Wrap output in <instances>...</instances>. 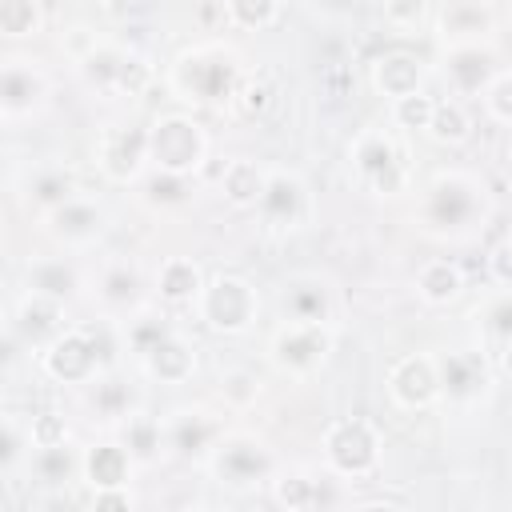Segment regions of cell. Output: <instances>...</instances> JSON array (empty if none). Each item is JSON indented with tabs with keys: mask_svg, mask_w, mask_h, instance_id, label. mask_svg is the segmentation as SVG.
<instances>
[{
	"mask_svg": "<svg viewBox=\"0 0 512 512\" xmlns=\"http://www.w3.org/2000/svg\"><path fill=\"white\" fill-rule=\"evenodd\" d=\"M488 208L492 204H488V188L480 176L464 168H444L424 184L420 204H416V224L428 236L464 240L488 220Z\"/></svg>",
	"mask_w": 512,
	"mask_h": 512,
	"instance_id": "1",
	"label": "cell"
},
{
	"mask_svg": "<svg viewBox=\"0 0 512 512\" xmlns=\"http://www.w3.org/2000/svg\"><path fill=\"white\" fill-rule=\"evenodd\" d=\"M244 64L232 48L224 44H196L184 48L168 64V88L176 100L192 108H232L236 92L244 84Z\"/></svg>",
	"mask_w": 512,
	"mask_h": 512,
	"instance_id": "2",
	"label": "cell"
},
{
	"mask_svg": "<svg viewBox=\"0 0 512 512\" xmlns=\"http://www.w3.org/2000/svg\"><path fill=\"white\" fill-rule=\"evenodd\" d=\"M108 368H112V360H108V328H92V324H68L40 352V372L52 384H64V388H88Z\"/></svg>",
	"mask_w": 512,
	"mask_h": 512,
	"instance_id": "3",
	"label": "cell"
},
{
	"mask_svg": "<svg viewBox=\"0 0 512 512\" xmlns=\"http://www.w3.org/2000/svg\"><path fill=\"white\" fill-rule=\"evenodd\" d=\"M76 72L80 80L92 88V92H104V96H144L148 84L156 80V68L144 52L136 48H124L116 40H96L80 60H76Z\"/></svg>",
	"mask_w": 512,
	"mask_h": 512,
	"instance_id": "4",
	"label": "cell"
},
{
	"mask_svg": "<svg viewBox=\"0 0 512 512\" xmlns=\"http://www.w3.org/2000/svg\"><path fill=\"white\" fill-rule=\"evenodd\" d=\"M384 436L364 416H336L320 436V460L340 480H368L380 468Z\"/></svg>",
	"mask_w": 512,
	"mask_h": 512,
	"instance_id": "5",
	"label": "cell"
},
{
	"mask_svg": "<svg viewBox=\"0 0 512 512\" xmlns=\"http://www.w3.org/2000/svg\"><path fill=\"white\" fill-rule=\"evenodd\" d=\"M192 308L208 332L244 336L260 320V288L240 272H216V276H208V284Z\"/></svg>",
	"mask_w": 512,
	"mask_h": 512,
	"instance_id": "6",
	"label": "cell"
},
{
	"mask_svg": "<svg viewBox=\"0 0 512 512\" xmlns=\"http://www.w3.org/2000/svg\"><path fill=\"white\" fill-rule=\"evenodd\" d=\"M204 468L212 472L216 484H224L232 492H252L260 484H272V476L280 472L276 452L256 432H224Z\"/></svg>",
	"mask_w": 512,
	"mask_h": 512,
	"instance_id": "7",
	"label": "cell"
},
{
	"mask_svg": "<svg viewBox=\"0 0 512 512\" xmlns=\"http://www.w3.org/2000/svg\"><path fill=\"white\" fill-rule=\"evenodd\" d=\"M348 164L360 188H368L372 196H400L408 188L404 152L384 128H360L348 144Z\"/></svg>",
	"mask_w": 512,
	"mask_h": 512,
	"instance_id": "8",
	"label": "cell"
},
{
	"mask_svg": "<svg viewBox=\"0 0 512 512\" xmlns=\"http://www.w3.org/2000/svg\"><path fill=\"white\" fill-rule=\"evenodd\" d=\"M96 168L104 172L108 184H120V188L140 184L144 172L152 168V124H144V120H120V124L100 128Z\"/></svg>",
	"mask_w": 512,
	"mask_h": 512,
	"instance_id": "9",
	"label": "cell"
},
{
	"mask_svg": "<svg viewBox=\"0 0 512 512\" xmlns=\"http://www.w3.org/2000/svg\"><path fill=\"white\" fill-rule=\"evenodd\" d=\"M152 124V168L196 176L208 164V132L192 112H164Z\"/></svg>",
	"mask_w": 512,
	"mask_h": 512,
	"instance_id": "10",
	"label": "cell"
},
{
	"mask_svg": "<svg viewBox=\"0 0 512 512\" xmlns=\"http://www.w3.org/2000/svg\"><path fill=\"white\" fill-rule=\"evenodd\" d=\"M336 348V328L332 324H296L284 320L272 340H268V360L284 376H312L328 364Z\"/></svg>",
	"mask_w": 512,
	"mask_h": 512,
	"instance_id": "11",
	"label": "cell"
},
{
	"mask_svg": "<svg viewBox=\"0 0 512 512\" xmlns=\"http://www.w3.org/2000/svg\"><path fill=\"white\" fill-rule=\"evenodd\" d=\"M252 212L268 232H296L312 212V192L296 168H268V184Z\"/></svg>",
	"mask_w": 512,
	"mask_h": 512,
	"instance_id": "12",
	"label": "cell"
},
{
	"mask_svg": "<svg viewBox=\"0 0 512 512\" xmlns=\"http://www.w3.org/2000/svg\"><path fill=\"white\" fill-rule=\"evenodd\" d=\"M52 80L44 72L40 60L32 56H8L0 68V116L4 124H20L28 116H36L48 104Z\"/></svg>",
	"mask_w": 512,
	"mask_h": 512,
	"instance_id": "13",
	"label": "cell"
},
{
	"mask_svg": "<svg viewBox=\"0 0 512 512\" xmlns=\"http://www.w3.org/2000/svg\"><path fill=\"white\" fill-rule=\"evenodd\" d=\"M224 416L204 408V404H180L164 416V440H168V452L180 456V460H196V464H208L212 448L220 444L224 436Z\"/></svg>",
	"mask_w": 512,
	"mask_h": 512,
	"instance_id": "14",
	"label": "cell"
},
{
	"mask_svg": "<svg viewBox=\"0 0 512 512\" xmlns=\"http://www.w3.org/2000/svg\"><path fill=\"white\" fill-rule=\"evenodd\" d=\"M440 368V400L452 408H476L492 392V364L480 348H452L436 356Z\"/></svg>",
	"mask_w": 512,
	"mask_h": 512,
	"instance_id": "15",
	"label": "cell"
},
{
	"mask_svg": "<svg viewBox=\"0 0 512 512\" xmlns=\"http://www.w3.org/2000/svg\"><path fill=\"white\" fill-rule=\"evenodd\" d=\"M68 328V312H64V300H52L44 292H20L16 304H12V316H8V336L20 340L28 352H44L60 332Z\"/></svg>",
	"mask_w": 512,
	"mask_h": 512,
	"instance_id": "16",
	"label": "cell"
},
{
	"mask_svg": "<svg viewBox=\"0 0 512 512\" xmlns=\"http://www.w3.org/2000/svg\"><path fill=\"white\" fill-rule=\"evenodd\" d=\"M388 400L404 412H424L440 400V368L432 352H408L400 356L384 376Z\"/></svg>",
	"mask_w": 512,
	"mask_h": 512,
	"instance_id": "17",
	"label": "cell"
},
{
	"mask_svg": "<svg viewBox=\"0 0 512 512\" xmlns=\"http://www.w3.org/2000/svg\"><path fill=\"white\" fill-rule=\"evenodd\" d=\"M108 228V212L92 200V196H72L56 208L44 212V232L64 248V252H84L92 248Z\"/></svg>",
	"mask_w": 512,
	"mask_h": 512,
	"instance_id": "18",
	"label": "cell"
},
{
	"mask_svg": "<svg viewBox=\"0 0 512 512\" xmlns=\"http://www.w3.org/2000/svg\"><path fill=\"white\" fill-rule=\"evenodd\" d=\"M496 52L488 40H468V44H444V80L456 96H476L492 84L496 76Z\"/></svg>",
	"mask_w": 512,
	"mask_h": 512,
	"instance_id": "19",
	"label": "cell"
},
{
	"mask_svg": "<svg viewBox=\"0 0 512 512\" xmlns=\"http://www.w3.org/2000/svg\"><path fill=\"white\" fill-rule=\"evenodd\" d=\"M368 84H372L376 96H384L392 104V100L412 96L428 84V64H424V56H416L408 48H392V52H380L368 64Z\"/></svg>",
	"mask_w": 512,
	"mask_h": 512,
	"instance_id": "20",
	"label": "cell"
},
{
	"mask_svg": "<svg viewBox=\"0 0 512 512\" xmlns=\"http://www.w3.org/2000/svg\"><path fill=\"white\" fill-rule=\"evenodd\" d=\"M136 456L128 452V444L120 436H104V440H92L80 456V480L84 488H120V484H132L136 480Z\"/></svg>",
	"mask_w": 512,
	"mask_h": 512,
	"instance_id": "21",
	"label": "cell"
},
{
	"mask_svg": "<svg viewBox=\"0 0 512 512\" xmlns=\"http://www.w3.org/2000/svg\"><path fill=\"white\" fill-rule=\"evenodd\" d=\"M196 364H200L196 344H192L180 328H172V332L140 360V372H144L152 384H188V380L196 376Z\"/></svg>",
	"mask_w": 512,
	"mask_h": 512,
	"instance_id": "22",
	"label": "cell"
},
{
	"mask_svg": "<svg viewBox=\"0 0 512 512\" xmlns=\"http://www.w3.org/2000/svg\"><path fill=\"white\" fill-rule=\"evenodd\" d=\"M144 288V272L132 260H108L96 276V300L112 316H132L136 308H144Z\"/></svg>",
	"mask_w": 512,
	"mask_h": 512,
	"instance_id": "23",
	"label": "cell"
},
{
	"mask_svg": "<svg viewBox=\"0 0 512 512\" xmlns=\"http://www.w3.org/2000/svg\"><path fill=\"white\" fill-rule=\"evenodd\" d=\"M280 308H284V320H296V324H332L336 316L332 288L320 276H292L280 292Z\"/></svg>",
	"mask_w": 512,
	"mask_h": 512,
	"instance_id": "24",
	"label": "cell"
},
{
	"mask_svg": "<svg viewBox=\"0 0 512 512\" xmlns=\"http://www.w3.org/2000/svg\"><path fill=\"white\" fill-rule=\"evenodd\" d=\"M20 276H24V288L28 292H44V296L64 300V304L76 300L80 288H84V276L72 264V256H32Z\"/></svg>",
	"mask_w": 512,
	"mask_h": 512,
	"instance_id": "25",
	"label": "cell"
},
{
	"mask_svg": "<svg viewBox=\"0 0 512 512\" xmlns=\"http://www.w3.org/2000/svg\"><path fill=\"white\" fill-rule=\"evenodd\" d=\"M204 284H208V276H204V268L192 256H164L160 268H156V276H152V292L164 304H172V308L196 304L200 292H204Z\"/></svg>",
	"mask_w": 512,
	"mask_h": 512,
	"instance_id": "26",
	"label": "cell"
},
{
	"mask_svg": "<svg viewBox=\"0 0 512 512\" xmlns=\"http://www.w3.org/2000/svg\"><path fill=\"white\" fill-rule=\"evenodd\" d=\"M88 388H92V400H88V404H92V416H96L104 428H120V424L140 408L132 380L116 376L112 368H108V372H100Z\"/></svg>",
	"mask_w": 512,
	"mask_h": 512,
	"instance_id": "27",
	"label": "cell"
},
{
	"mask_svg": "<svg viewBox=\"0 0 512 512\" xmlns=\"http://www.w3.org/2000/svg\"><path fill=\"white\" fill-rule=\"evenodd\" d=\"M416 296L432 308H448L464 296V268L452 256H432L416 268Z\"/></svg>",
	"mask_w": 512,
	"mask_h": 512,
	"instance_id": "28",
	"label": "cell"
},
{
	"mask_svg": "<svg viewBox=\"0 0 512 512\" xmlns=\"http://www.w3.org/2000/svg\"><path fill=\"white\" fill-rule=\"evenodd\" d=\"M264 184H268V164H260V160H252V156H236V160H228V164L220 168V196H224L232 208H240V212L256 208Z\"/></svg>",
	"mask_w": 512,
	"mask_h": 512,
	"instance_id": "29",
	"label": "cell"
},
{
	"mask_svg": "<svg viewBox=\"0 0 512 512\" xmlns=\"http://www.w3.org/2000/svg\"><path fill=\"white\" fill-rule=\"evenodd\" d=\"M436 28H440V40L444 44L488 40V32H492V8L488 4H472V0H448Z\"/></svg>",
	"mask_w": 512,
	"mask_h": 512,
	"instance_id": "30",
	"label": "cell"
},
{
	"mask_svg": "<svg viewBox=\"0 0 512 512\" xmlns=\"http://www.w3.org/2000/svg\"><path fill=\"white\" fill-rule=\"evenodd\" d=\"M116 436L128 444V452L136 456V464H156V460L168 452L164 420L152 416V412H144V408H136V412L116 428Z\"/></svg>",
	"mask_w": 512,
	"mask_h": 512,
	"instance_id": "31",
	"label": "cell"
},
{
	"mask_svg": "<svg viewBox=\"0 0 512 512\" xmlns=\"http://www.w3.org/2000/svg\"><path fill=\"white\" fill-rule=\"evenodd\" d=\"M80 456H84V448L72 452L68 440L64 444H52V448H32L28 476H36L44 488H64V484H72L80 476Z\"/></svg>",
	"mask_w": 512,
	"mask_h": 512,
	"instance_id": "32",
	"label": "cell"
},
{
	"mask_svg": "<svg viewBox=\"0 0 512 512\" xmlns=\"http://www.w3.org/2000/svg\"><path fill=\"white\" fill-rule=\"evenodd\" d=\"M80 188H76V176H72V168H64V164H44V168H36L32 176H28V204L32 208H40V216L48 212V208H56V204H64V200H72Z\"/></svg>",
	"mask_w": 512,
	"mask_h": 512,
	"instance_id": "33",
	"label": "cell"
},
{
	"mask_svg": "<svg viewBox=\"0 0 512 512\" xmlns=\"http://www.w3.org/2000/svg\"><path fill=\"white\" fill-rule=\"evenodd\" d=\"M192 192H196L192 176H184V172H168V168H148L144 180H140V200H144L148 208H160V212H164V208H180V204H188Z\"/></svg>",
	"mask_w": 512,
	"mask_h": 512,
	"instance_id": "34",
	"label": "cell"
},
{
	"mask_svg": "<svg viewBox=\"0 0 512 512\" xmlns=\"http://www.w3.org/2000/svg\"><path fill=\"white\" fill-rule=\"evenodd\" d=\"M172 332V324H168V316H156V312H144V308H136L132 316H124L120 320V348L124 352H132L136 356V364L164 340Z\"/></svg>",
	"mask_w": 512,
	"mask_h": 512,
	"instance_id": "35",
	"label": "cell"
},
{
	"mask_svg": "<svg viewBox=\"0 0 512 512\" xmlns=\"http://www.w3.org/2000/svg\"><path fill=\"white\" fill-rule=\"evenodd\" d=\"M268 492H272V504L284 508V512H308V508L320 504V480L312 472H304V468L276 472Z\"/></svg>",
	"mask_w": 512,
	"mask_h": 512,
	"instance_id": "36",
	"label": "cell"
},
{
	"mask_svg": "<svg viewBox=\"0 0 512 512\" xmlns=\"http://www.w3.org/2000/svg\"><path fill=\"white\" fill-rule=\"evenodd\" d=\"M32 448H36V444H32L28 416L4 412V420H0V472H4V480H12L20 468H28Z\"/></svg>",
	"mask_w": 512,
	"mask_h": 512,
	"instance_id": "37",
	"label": "cell"
},
{
	"mask_svg": "<svg viewBox=\"0 0 512 512\" xmlns=\"http://www.w3.org/2000/svg\"><path fill=\"white\" fill-rule=\"evenodd\" d=\"M428 140H436L440 148H456L472 136V112L460 96H448V100H436V112H432V124L424 132Z\"/></svg>",
	"mask_w": 512,
	"mask_h": 512,
	"instance_id": "38",
	"label": "cell"
},
{
	"mask_svg": "<svg viewBox=\"0 0 512 512\" xmlns=\"http://www.w3.org/2000/svg\"><path fill=\"white\" fill-rule=\"evenodd\" d=\"M44 32V0H0V36L32 40Z\"/></svg>",
	"mask_w": 512,
	"mask_h": 512,
	"instance_id": "39",
	"label": "cell"
},
{
	"mask_svg": "<svg viewBox=\"0 0 512 512\" xmlns=\"http://www.w3.org/2000/svg\"><path fill=\"white\" fill-rule=\"evenodd\" d=\"M260 392H264V384L252 368H224L216 380V396L228 412H248L260 400Z\"/></svg>",
	"mask_w": 512,
	"mask_h": 512,
	"instance_id": "40",
	"label": "cell"
},
{
	"mask_svg": "<svg viewBox=\"0 0 512 512\" xmlns=\"http://www.w3.org/2000/svg\"><path fill=\"white\" fill-rule=\"evenodd\" d=\"M432 112H436V96H432L428 88H420V92L400 96V100H392V104H388V120H392L400 132H408V136L428 132Z\"/></svg>",
	"mask_w": 512,
	"mask_h": 512,
	"instance_id": "41",
	"label": "cell"
},
{
	"mask_svg": "<svg viewBox=\"0 0 512 512\" xmlns=\"http://www.w3.org/2000/svg\"><path fill=\"white\" fill-rule=\"evenodd\" d=\"M284 0H224V16L240 32H268L280 20Z\"/></svg>",
	"mask_w": 512,
	"mask_h": 512,
	"instance_id": "42",
	"label": "cell"
},
{
	"mask_svg": "<svg viewBox=\"0 0 512 512\" xmlns=\"http://www.w3.org/2000/svg\"><path fill=\"white\" fill-rule=\"evenodd\" d=\"M272 100H276V84H272L268 76H244V84H240L232 108H236L240 116H264V112L272 108Z\"/></svg>",
	"mask_w": 512,
	"mask_h": 512,
	"instance_id": "43",
	"label": "cell"
},
{
	"mask_svg": "<svg viewBox=\"0 0 512 512\" xmlns=\"http://www.w3.org/2000/svg\"><path fill=\"white\" fill-rule=\"evenodd\" d=\"M480 100H484V112L496 124H508L512 128V68H500L492 76V84L480 92Z\"/></svg>",
	"mask_w": 512,
	"mask_h": 512,
	"instance_id": "44",
	"label": "cell"
},
{
	"mask_svg": "<svg viewBox=\"0 0 512 512\" xmlns=\"http://www.w3.org/2000/svg\"><path fill=\"white\" fill-rule=\"evenodd\" d=\"M380 12H384V24L396 28V32H412L424 24L428 16V0H380Z\"/></svg>",
	"mask_w": 512,
	"mask_h": 512,
	"instance_id": "45",
	"label": "cell"
},
{
	"mask_svg": "<svg viewBox=\"0 0 512 512\" xmlns=\"http://www.w3.org/2000/svg\"><path fill=\"white\" fill-rule=\"evenodd\" d=\"M28 428H32V444L36 448H52V444H64L68 440V420L52 408H40L28 416Z\"/></svg>",
	"mask_w": 512,
	"mask_h": 512,
	"instance_id": "46",
	"label": "cell"
},
{
	"mask_svg": "<svg viewBox=\"0 0 512 512\" xmlns=\"http://www.w3.org/2000/svg\"><path fill=\"white\" fill-rule=\"evenodd\" d=\"M484 332L496 344L512 348V292H500L496 300H488V308H484Z\"/></svg>",
	"mask_w": 512,
	"mask_h": 512,
	"instance_id": "47",
	"label": "cell"
},
{
	"mask_svg": "<svg viewBox=\"0 0 512 512\" xmlns=\"http://www.w3.org/2000/svg\"><path fill=\"white\" fill-rule=\"evenodd\" d=\"M484 268H488V280H492L500 292H512V232L500 236V240L488 248Z\"/></svg>",
	"mask_w": 512,
	"mask_h": 512,
	"instance_id": "48",
	"label": "cell"
},
{
	"mask_svg": "<svg viewBox=\"0 0 512 512\" xmlns=\"http://www.w3.org/2000/svg\"><path fill=\"white\" fill-rule=\"evenodd\" d=\"M88 508H96V512H132V508H136V492H132V484H120V488H92V492H88Z\"/></svg>",
	"mask_w": 512,
	"mask_h": 512,
	"instance_id": "49",
	"label": "cell"
},
{
	"mask_svg": "<svg viewBox=\"0 0 512 512\" xmlns=\"http://www.w3.org/2000/svg\"><path fill=\"white\" fill-rule=\"evenodd\" d=\"M316 8L328 12V16H348L356 8V0H316Z\"/></svg>",
	"mask_w": 512,
	"mask_h": 512,
	"instance_id": "50",
	"label": "cell"
},
{
	"mask_svg": "<svg viewBox=\"0 0 512 512\" xmlns=\"http://www.w3.org/2000/svg\"><path fill=\"white\" fill-rule=\"evenodd\" d=\"M96 4H104V8H116V4H124V0H96Z\"/></svg>",
	"mask_w": 512,
	"mask_h": 512,
	"instance_id": "51",
	"label": "cell"
},
{
	"mask_svg": "<svg viewBox=\"0 0 512 512\" xmlns=\"http://www.w3.org/2000/svg\"><path fill=\"white\" fill-rule=\"evenodd\" d=\"M508 20H512V0H508Z\"/></svg>",
	"mask_w": 512,
	"mask_h": 512,
	"instance_id": "52",
	"label": "cell"
},
{
	"mask_svg": "<svg viewBox=\"0 0 512 512\" xmlns=\"http://www.w3.org/2000/svg\"><path fill=\"white\" fill-rule=\"evenodd\" d=\"M472 4H492V0H472Z\"/></svg>",
	"mask_w": 512,
	"mask_h": 512,
	"instance_id": "53",
	"label": "cell"
}]
</instances>
